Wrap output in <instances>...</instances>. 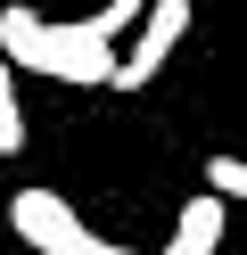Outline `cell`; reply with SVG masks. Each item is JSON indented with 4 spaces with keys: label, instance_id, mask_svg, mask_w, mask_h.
Returning a JSON list of instances; mask_svg holds the SVG:
<instances>
[{
    "label": "cell",
    "instance_id": "5b68a950",
    "mask_svg": "<svg viewBox=\"0 0 247 255\" xmlns=\"http://www.w3.org/2000/svg\"><path fill=\"white\" fill-rule=\"evenodd\" d=\"M25 148V99H16V83H8V50H0V156H16Z\"/></svg>",
    "mask_w": 247,
    "mask_h": 255
},
{
    "label": "cell",
    "instance_id": "8992f818",
    "mask_svg": "<svg viewBox=\"0 0 247 255\" xmlns=\"http://www.w3.org/2000/svg\"><path fill=\"white\" fill-rule=\"evenodd\" d=\"M206 189H223V198H247V156H206Z\"/></svg>",
    "mask_w": 247,
    "mask_h": 255
},
{
    "label": "cell",
    "instance_id": "7a4b0ae2",
    "mask_svg": "<svg viewBox=\"0 0 247 255\" xmlns=\"http://www.w3.org/2000/svg\"><path fill=\"white\" fill-rule=\"evenodd\" d=\"M8 231L25 239L33 255H132V247H115V239H99L58 189H16L8 198Z\"/></svg>",
    "mask_w": 247,
    "mask_h": 255
},
{
    "label": "cell",
    "instance_id": "3957f363",
    "mask_svg": "<svg viewBox=\"0 0 247 255\" xmlns=\"http://www.w3.org/2000/svg\"><path fill=\"white\" fill-rule=\"evenodd\" d=\"M181 33H190V0H148V17H140V41H124V66H115L107 91H140L165 74V58L181 50Z\"/></svg>",
    "mask_w": 247,
    "mask_h": 255
},
{
    "label": "cell",
    "instance_id": "6da1fadb",
    "mask_svg": "<svg viewBox=\"0 0 247 255\" xmlns=\"http://www.w3.org/2000/svg\"><path fill=\"white\" fill-rule=\"evenodd\" d=\"M140 17H148L140 0H107V8H91V17H74V25H49L41 8L8 0V8H0V50H8V66H25V74L99 91V83H115V66H124V33H132Z\"/></svg>",
    "mask_w": 247,
    "mask_h": 255
},
{
    "label": "cell",
    "instance_id": "277c9868",
    "mask_svg": "<svg viewBox=\"0 0 247 255\" xmlns=\"http://www.w3.org/2000/svg\"><path fill=\"white\" fill-rule=\"evenodd\" d=\"M223 206H231L223 189H198V198L173 214V239H165V255H214V247H223Z\"/></svg>",
    "mask_w": 247,
    "mask_h": 255
}]
</instances>
